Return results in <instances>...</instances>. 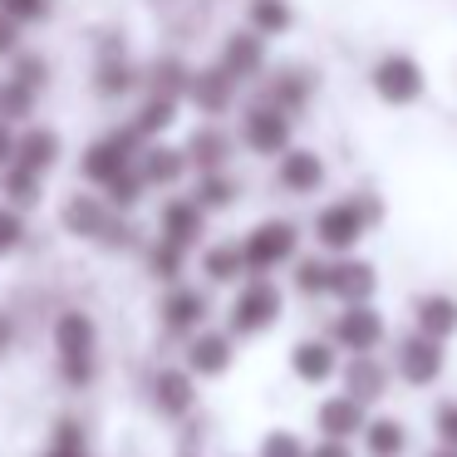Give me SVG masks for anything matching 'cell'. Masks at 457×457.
I'll return each mask as SVG.
<instances>
[{
    "mask_svg": "<svg viewBox=\"0 0 457 457\" xmlns=\"http://www.w3.org/2000/svg\"><path fill=\"white\" fill-rule=\"evenodd\" d=\"M15 79L30 84V89H40V84L50 79V64H45L40 54H21V60H15Z\"/></svg>",
    "mask_w": 457,
    "mask_h": 457,
    "instance_id": "obj_43",
    "label": "cell"
},
{
    "mask_svg": "<svg viewBox=\"0 0 457 457\" xmlns=\"http://www.w3.org/2000/svg\"><path fill=\"white\" fill-rule=\"evenodd\" d=\"M187 79H192V70L178 60V54H168V60H158L148 70V89L162 94V99H187Z\"/></svg>",
    "mask_w": 457,
    "mask_h": 457,
    "instance_id": "obj_34",
    "label": "cell"
},
{
    "mask_svg": "<svg viewBox=\"0 0 457 457\" xmlns=\"http://www.w3.org/2000/svg\"><path fill=\"white\" fill-rule=\"evenodd\" d=\"M364 423H369V403H359L354 394H329L325 403L315 408V428H320V437H335V443H354L359 433H364Z\"/></svg>",
    "mask_w": 457,
    "mask_h": 457,
    "instance_id": "obj_13",
    "label": "cell"
},
{
    "mask_svg": "<svg viewBox=\"0 0 457 457\" xmlns=\"http://www.w3.org/2000/svg\"><path fill=\"white\" fill-rule=\"evenodd\" d=\"M290 374L300 384H329L339 374V345L335 339H300L290 349Z\"/></svg>",
    "mask_w": 457,
    "mask_h": 457,
    "instance_id": "obj_20",
    "label": "cell"
},
{
    "mask_svg": "<svg viewBox=\"0 0 457 457\" xmlns=\"http://www.w3.org/2000/svg\"><path fill=\"white\" fill-rule=\"evenodd\" d=\"M162 329H172V335H197V329H207V315H212V300L207 290L197 286H168V295H162Z\"/></svg>",
    "mask_w": 457,
    "mask_h": 457,
    "instance_id": "obj_12",
    "label": "cell"
},
{
    "mask_svg": "<svg viewBox=\"0 0 457 457\" xmlns=\"http://www.w3.org/2000/svg\"><path fill=\"white\" fill-rule=\"evenodd\" d=\"M221 70L231 74L237 84H251V79H261L266 74V40H261L256 30H237V35H227V45H221Z\"/></svg>",
    "mask_w": 457,
    "mask_h": 457,
    "instance_id": "obj_17",
    "label": "cell"
},
{
    "mask_svg": "<svg viewBox=\"0 0 457 457\" xmlns=\"http://www.w3.org/2000/svg\"><path fill=\"white\" fill-rule=\"evenodd\" d=\"M133 84H138V70H133L129 60H113V64L99 70V94L104 99H119V94H129Z\"/></svg>",
    "mask_w": 457,
    "mask_h": 457,
    "instance_id": "obj_38",
    "label": "cell"
},
{
    "mask_svg": "<svg viewBox=\"0 0 457 457\" xmlns=\"http://www.w3.org/2000/svg\"><path fill=\"white\" fill-rule=\"evenodd\" d=\"M369 89H374L378 104H388V109H408V104H418L428 94V70L413 54L388 50V54H378L374 70H369Z\"/></svg>",
    "mask_w": 457,
    "mask_h": 457,
    "instance_id": "obj_4",
    "label": "cell"
},
{
    "mask_svg": "<svg viewBox=\"0 0 457 457\" xmlns=\"http://www.w3.org/2000/svg\"><path fill=\"white\" fill-rule=\"evenodd\" d=\"M178 104H182V99H162V94H148V104H143V109L129 119V129L138 133L143 143H153L158 133H168L172 123H178Z\"/></svg>",
    "mask_w": 457,
    "mask_h": 457,
    "instance_id": "obj_30",
    "label": "cell"
},
{
    "mask_svg": "<svg viewBox=\"0 0 457 457\" xmlns=\"http://www.w3.org/2000/svg\"><path fill=\"white\" fill-rule=\"evenodd\" d=\"M295 251H300V227L286 217H266L241 237V256H246L251 276H270V270L290 266Z\"/></svg>",
    "mask_w": 457,
    "mask_h": 457,
    "instance_id": "obj_3",
    "label": "cell"
},
{
    "mask_svg": "<svg viewBox=\"0 0 457 457\" xmlns=\"http://www.w3.org/2000/svg\"><path fill=\"white\" fill-rule=\"evenodd\" d=\"M305 457H354V453H349V443H335V437H320V443L310 447Z\"/></svg>",
    "mask_w": 457,
    "mask_h": 457,
    "instance_id": "obj_46",
    "label": "cell"
},
{
    "mask_svg": "<svg viewBox=\"0 0 457 457\" xmlns=\"http://www.w3.org/2000/svg\"><path fill=\"white\" fill-rule=\"evenodd\" d=\"M447 369V339H433L423 329H408L394 345V378H403L408 388H433Z\"/></svg>",
    "mask_w": 457,
    "mask_h": 457,
    "instance_id": "obj_6",
    "label": "cell"
},
{
    "mask_svg": "<svg viewBox=\"0 0 457 457\" xmlns=\"http://www.w3.org/2000/svg\"><path fill=\"white\" fill-rule=\"evenodd\" d=\"M276 182L290 197H315L325 187V158L315 148H286L276 158Z\"/></svg>",
    "mask_w": 457,
    "mask_h": 457,
    "instance_id": "obj_14",
    "label": "cell"
},
{
    "mask_svg": "<svg viewBox=\"0 0 457 457\" xmlns=\"http://www.w3.org/2000/svg\"><path fill=\"white\" fill-rule=\"evenodd\" d=\"M45 457H84V453H64V447H50Z\"/></svg>",
    "mask_w": 457,
    "mask_h": 457,
    "instance_id": "obj_49",
    "label": "cell"
},
{
    "mask_svg": "<svg viewBox=\"0 0 457 457\" xmlns=\"http://www.w3.org/2000/svg\"><path fill=\"white\" fill-rule=\"evenodd\" d=\"M0 119L11 123V129H15V123H30L35 119V89H30V84H21L15 74L0 84Z\"/></svg>",
    "mask_w": 457,
    "mask_h": 457,
    "instance_id": "obj_35",
    "label": "cell"
},
{
    "mask_svg": "<svg viewBox=\"0 0 457 457\" xmlns=\"http://www.w3.org/2000/svg\"><path fill=\"white\" fill-rule=\"evenodd\" d=\"M60 221H64V231H70V237L99 241L104 231H109V221H113V207L104 197H94V192H74V197L64 202Z\"/></svg>",
    "mask_w": 457,
    "mask_h": 457,
    "instance_id": "obj_19",
    "label": "cell"
},
{
    "mask_svg": "<svg viewBox=\"0 0 457 457\" xmlns=\"http://www.w3.org/2000/svg\"><path fill=\"white\" fill-rule=\"evenodd\" d=\"M187 153L182 148H168V143H143V153H138V172H143V182L148 187H178L182 178H187Z\"/></svg>",
    "mask_w": 457,
    "mask_h": 457,
    "instance_id": "obj_21",
    "label": "cell"
},
{
    "mask_svg": "<svg viewBox=\"0 0 457 457\" xmlns=\"http://www.w3.org/2000/svg\"><path fill=\"white\" fill-rule=\"evenodd\" d=\"M21 54V25L0 15V60H15Z\"/></svg>",
    "mask_w": 457,
    "mask_h": 457,
    "instance_id": "obj_44",
    "label": "cell"
},
{
    "mask_svg": "<svg viewBox=\"0 0 457 457\" xmlns=\"http://www.w3.org/2000/svg\"><path fill=\"white\" fill-rule=\"evenodd\" d=\"M290 133H295V119L266 99L241 113V148L256 153V158H280L290 148Z\"/></svg>",
    "mask_w": 457,
    "mask_h": 457,
    "instance_id": "obj_8",
    "label": "cell"
},
{
    "mask_svg": "<svg viewBox=\"0 0 457 457\" xmlns=\"http://www.w3.org/2000/svg\"><path fill=\"white\" fill-rule=\"evenodd\" d=\"M237 89H241V84L231 79L221 64H212V70H192V79H187L192 109L207 113V119H221V113H231V104H237Z\"/></svg>",
    "mask_w": 457,
    "mask_h": 457,
    "instance_id": "obj_15",
    "label": "cell"
},
{
    "mask_svg": "<svg viewBox=\"0 0 457 457\" xmlns=\"http://www.w3.org/2000/svg\"><path fill=\"white\" fill-rule=\"evenodd\" d=\"M40 172H30L25 162H5L0 168V197H5V207H15V212H25V207H35L40 202Z\"/></svg>",
    "mask_w": 457,
    "mask_h": 457,
    "instance_id": "obj_29",
    "label": "cell"
},
{
    "mask_svg": "<svg viewBox=\"0 0 457 457\" xmlns=\"http://www.w3.org/2000/svg\"><path fill=\"white\" fill-rule=\"evenodd\" d=\"M315 99V74L300 70V64H286V70H276L266 79V104H276V109H286L290 119H295L305 104Z\"/></svg>",
    "mask_w": 457,
    "mask_h": 457,
    "instance_id": "obj_23",
    "label": "cell"
},
{
    "mask_svg": "<svg viewBox=\"0 0 457 457\" xmlns=\"http://www.w3.org/2000/svg\"><path fill=\"white\" fill-rule=\"evenodd\" d=\"M182 153H187V162L197 172H221L231 162V153H237V143H231V133H221L217 123H202V129L187 138Z\"/></svg>",
    "mask_w": 457,
    "mask_h": 457,
    "instance_id": "obj_24",
    "label": "cell"
},
{
    "mask_svg": "<svg viewBox=\"0 0 457 457\" xmlns=\"http://www.w3.org/2000/svg\"><path fill=\"white\" fill-rule=\"evenodd\" d=\"M202 276L212 280V286H237V280H246V256H241V241H212V246H202Z\"/></svg>",
    "mask_w": 457,
    "mask_h": 457,
    "instance_id": "obj_26",
    "label": "cell"
},
{
    "mask_svg": "<svg viewBox=\"0 0 457 457\" xmlns=\"http://www.w3.org/2000/svg\"><path fill=\"white\" fill-rule=\"evenodd\" d=\"M329 295L339 300V305H364V300L378 295V266L364 256H335L329 261Z\"/></svg>",
    "mask_w": 457,
    "mask_h": 457,
    "instance_id": "obj_10",
    "label": "cell"
},
{
    "mask_svg": "<svg viewBox=\"0 0 457 457\" xmlns=\"http://www.w3.org/2000/svg\"><path fill=\"white\" fill-rule=\"evenodd\" d=\"M428 457H457V447H443V443H437V447H433V453H428Z\"/></svg>",
    "mask_w": 457,
    "mask_h": 457,
    "instance_id": "obj_48",
    "label": "cell"
},
{
    "mask_svg": "<svg viewBox=\"0 0 457 457\" xmlns=\"http://www.w3.org/2000/svg\"><path fill=\"white\" fill-rule=\"evenodd\" d=\"M237 197H241V187H237V178H231L227 168L202 172L197 187H192V202H197L202 212H227V207H237Z\"/></svg>",
    "mask_w": 457,
    "mask_h": 457,
    "instance_id": "obj_31",
    "label": "cell"
},
{
    "mask_svg": "<svg viewBox=\"0 0 457 457\" xmlns=\"http://www.w3.org/2000/svg\"><path fill=\"white\" fill-rule=\"evenodd\" d=\"M5 162H15V133H11V123L0 119V168Z\"/></svg>",
    "mask_w": 457,
    "mask_h": 457,
    "instance_id": "obj_47",
    "label": "cell"
},
{
    "mask_svg": "<svg viewBox=\"0 0 457 457\" xmlns=\"http://www.w3.org/2000/svg\"><path fill=\"white\" fill-rule=\"evenodd\" d=\"M310 447L300 443V433H290V428H276V433L261 437V453L256 457H305Z\"/></svg>",
    "mask_w": 457,
    "mask_h": 457,
    "instance_id": "obj_39",
    "label": "cell"
},
{
    "mask_svg": "<svg viewBox=\"0 0 457 457\" xmlns=\"http://www.w3.org/2000/svg\"><path fill=\"white\" fill-rule=\"evenodd\" d=\"M15 162H25L30 172H50L54 162H60V133L54 129H25L21 138H15Z\"/></svg>",
    "mask_w": 457,
    "mask_h": 457,
    "instance_id": "obj_28",
    "label": "cell"
},
{
    "mask_svg": "<svg viewBox=\"0 0 457 457\" xmlns=\"http://www.w3.org/2000/svg\"><path fill=\"white\" fill-rule=\"evenodd\" d=\"M359 443H364L369 457H403L408 453V428H403V418L378 413V418H369V423H364Z\"/></svg>",
    "mask_w": 457,
    "mask_h": 457,
    "instance_id": "obj_27",
    "label": "cell"
},
{
    "mask_svg": "<svg viewBox=\"0 0 457 457\" xmlns=\"http://www.w3.org/2000/svg\"><path fill=\"white\" fill-rule=\"evenodd\" d=\"M378 217H384V207H378L369 192H349V197H339V202H325V207L315 212V221H310V231H315V246L325 251V256H349V251L369 237V227H374Z\"/></svg>",
    "mask_w": 457,
    "mask_h": 457,
    "instance_id": "obj_1",
    "label": "cell"
},
{
    "mask_svg": "<svg viewBox=\"0 0 457 457\" xmlns=\"http://www.w3.org/2000/svg\"><path fill=\"white\" fill-rule=\"evenodd\" d=\"M138 153H143V138L129 129V123H123V129H113L109 138H99L89 153H84L79 168H84V178H89V182H99V187H104V182L119 178L123 168H133V162H138Z\"/></svg>",
    "mask_w": 457,
    "mask_h": 457,
    "instance_id": "obj_9",
    "label": "cell"
},
{
    "mask_svg": "<svg viewBox=\"0 0 457 457\" xmlns=\"http://www.w3.org/2000/svg\"><path fill=\"white\" fill-rule=\"evenodd\" d=\"M339 388L354 394L359 403H378L394 388V364H384L378 354H349L339 359Z\"/></svg>",
    "mask_w": 457,
    "mask_h": 457,
    "instance_id": "obj_11",
    "label": "cell"
},
{
    "mask_svg": "<svg viewBox=\"0 0 457 457\" xmlns=\"http://www.w3.org/2000/svg\"><path fill=\"white\" fill-rule=\"evenodd\" d=\"M295 25V11H290V0H251V30L261 40H276Z\"/></svg>",
    "mask_w": 457,
    "mask_h": 457,
    "instance_id": "obj_33",
    "label": "cell"
},
{
    "mask_svg": "<svg viewBox=\"0 0 457 457\" xmlns=\"http://www.w3.org/2000/svg\"><path fill=\"white\" fill-rule=\"evenodd\" d=\"M94 339H99V329H94V320L84 315V310H64V315L54 320V349H60L64 384L84 388L94 378Z\"/></svg>",
    "mask_w": 457,
    "mask_h": 457,
    "instance_id": "obj_5",
    "label": "cell"
},
{
    "mask_svg": "<svg viewBox=\"0 0 457 457\" xmlns=\"http://www.w3.org/2000/svg\"><path fill=\"white\" fill-rule=\"evenodd\" d=\"M104 192H109V207H119V212H133L143 202V192H148V182H143V172H138V162H133V168H123L119 178H109L104 182Z\"/></svg>",
    "mask_w": 457,
    "mask_h": 457,
    "instance_id": "obj_37",
    "label": "cell"
},
{
    "mask_svg": "<svg viewBox=\"0 0 457 457\" xmlns=\"http://www.w3.org/2000/svg\"><path fill=\"white\" fill-rule=\"evenodd\" d=\"M231 359H237L231 329L227 335H221V329H197V335H187V374L192 378H221L231 369Z\"/></svg>",
    "mask_w": 457,
    "mask_h": 457,
    "instance_id": "obj_16",
    "label": "cell"
},
{
    "mask_svg": "<svg viewBox=\"0 0 457 457\" xmlns=\"http://www.w3.org/2000/svg\"><path fill=\"white\" fill-rule=\"evenodd\" d=\"M280 310H286V295H280V286L270 276H246L237 290V300H231L227 310V325L231 335L251 339V335H266L270 325L280 320Z\"/></svg>",
    "mask_w": 457,
    "mask_h": 457,
    "instance_id": "obj_2",
    "label": "cell"
},
{
    "mask_svg": "<svg viewBox=\"0 0 457 457\" xmlns=\"http://www.w3.org/2000/svg\"><path fill=\"white\" fill-rule=\"evenodd\" d=\"M158 231H162V241L192 251V246H202V237H207V212H202L192 197H172L168 207H162V217H158Z\"/></svg>",
    "mask_w": 457,
    "mask_h": 457,
    "instance_id": "obj_18",
    "label": "cell"
},
{
    "mask_svg": "<svg viewBox=\"0 0 457 457\" xmlns=\"http://www.w3.org/2000/svg\"><path fill=\"white\" fill-rule=\"evenodd\" d=\"M433 433L443 447H457V398H443V403L433 408Z\"/></svg>",
    "mask_w": 457,
    "mask_h": 457,
    "instance_id": "obj_40",
    "label": "cell"
},
{
    "mask_svg": "<svg viewBox=\"0 0 457 457\" xmlns=\"http://www.w3.org/2000/svg\"><path fill=\"white\" fill-rule=\"evenodd\" d=\"M413 329L433 339H453L457 335V295H443V290H428V295L413 300Z\"/></svg>",
    "mask_w": 457,
    "mask_h": 457,
    "instance_id": "obj_25",
    "label": "cell"
},
{
    "mask_svg": "<svg viewBox=\"0 0 457 457\" xmlns=\"http://www.w3.org/2000/svg\"><path fill=\"white\" fill-rule=\"evenodd\" d=\"M21 237H25V221H21V212L0 202V251H15V246H21Z\"/></svg>",
    "mask_w": 457,
    "mask_h": 457,
    "instance_id": "obj_42",
    "label": "cell"
},
{
    "mask_svg": "<svg viewBox=\"0 0 457 457\" xmlns=\"http://www.w3.org/2000/svg\"><path fill=\"white\" fill-rule=\"evenodd\" d=\"M290 286L305 300L329 295V256H295L290 261Z\"/></svg>",
    "mask_w": 457,
    "mask_h": 457,
    "instance_id": "obj_32",
    "label": "cell"
},
{
    "mask_svg": "<svg viewBox=\"0 0 457 457\" xmlns=\"http://www.w3.org/2000/svg\"><path fill=\"white\" fill-rule=\"evenodd\" d=\"M329 339L339 345V354H378L388 339V320L374 300H364V305H339V315L329 320Z\"/></svg>",
    "mask_w": 457,
    "mask_h": 457,
    "instance_id": "obj_7",
    "label": "cell"
},
{
    "mask_svg": "<svg viewBox=\"0 0 457 457\" xmlns=\"http://www.w3.org/2000/svg\"><path fill=\"white\" fill-rule=\"evenodd\" d=\"M54 447H64V453H84L79 423H60V428H54Z\"/></svg>",
    "mask_w": 457,
    "mask_h": 457,
    "instance_id": "obj_45",
    "label": "cell"
},
{
    "mask_svg": "<svg viewBox=\"0 0 457 457\" xmlns=\"http://www.w3.org/2000/svg\"><path fill=\"white\" fill-rule=\"evenodd\" d=\"M148 270H153V280H162V286H178L182 270H187V251L158 237V241H153V251H148Z\"/></svg>",
    "mask_w": 457,
    "mask_h": 457,
    "instance_id": "obj_36",
    "label": "cell"
},
{
    "mask_svg": "<svg viewBox=\"0 0 457 457\" xmlns=\"http://www.w3.org/2000/svg\"><path fill=\"white\" fill-rule=\"evenodd\" d=\"M192 403H197V378L187 369H158V378H153V408L162 418H187Z\"/></svg>",
    "mask_w": 457,
    "mask_h": 457,
    "instance_id": "obj_22",
    "label": "cell"
},
{
    "mask_svg": "<svg viewBox=\"0 0 457 457\" xmlns=\"http://www.w3.org/2000/svg\"><path fill=\"white\" fill-rule=\"evenodd\" d=\"M45 11H50V0H0V15H5V21H15V25L40 21Z\"/></svg>",
    "mask_w": 457,
    "mask_h": 457,
    "instance_id": "obj_41",
    "label": "cell"
}]
</instances>
